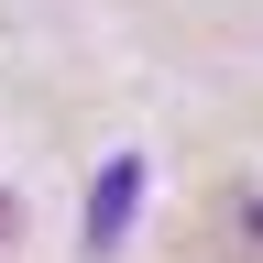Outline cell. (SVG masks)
<instances>
[{"label":"cell","instance_id":"cell-1","mask_svg":"<svg viewBox=\"0 0 263 263\" xmlns=\"http://www.w3.org/2000/svg\"><path fill=\"white\" fill-rule=\"evenodd\" d=\"M132 209H143V154H110V164H99V186H88V252H121Z\"/></svg>","mask_w":263,"mask_h":263},{"label":"cell","instance_id":"cell-2","mask_svg":"<svg viewBox=\"0 0 263 263\" xmlns=\"http://www.w3.org/2000/svg\"><path fill=\"white\" fill-rule=\"evenodd\" d=\"M0 241H11V209H0Z\"/></svg>","mask_w":263,"mask_h":263}]
</instances>
